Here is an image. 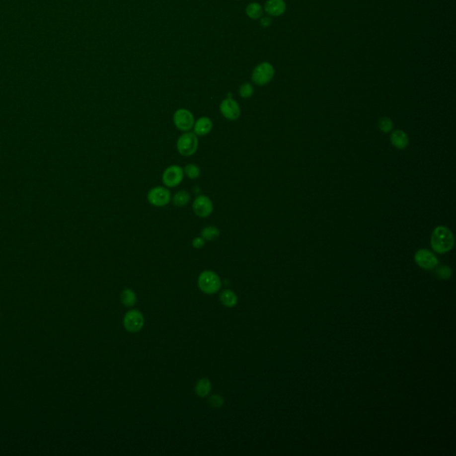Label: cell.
<instances>
[{
    "label": "cell",
    "mask_w": 456,
    "mask_h": 456,
    "mask_svg": "<svg viewBox=\"0 0 456 456\" xmlns=\"http://www.w3.org/2000/svg\"><path fill=\"white\" fill-rule=\"evenodd\" d=\"M184 169L179 165H170L162 173V183L168 188H174L180 185L184 179Z\"/></svg>",
    "instance_id": "cell-6"
},
{
    "label": "cell",
    "mask_w": 456,
    "mask_h": 456,
    "mask_svg": "<svg viewBox=\"0 0 456 456\" xmlns=\"http://www.w3.org/2000/svg\"><path fill=\"white\" fill-rule=\"evenodd\" d=\"M220 235V228L215 226H208L202 229L201 236L203 237L205 241H213L217 240Z\"/></svg>",
    "instance_id": "cell-17"
},
{
    "label": "cell",
    "mask_w": 456,
    "mask_h": 456,
    "mask_svg": "<svg viewBox=\"0 0 456 456\" xmlns=\"http://www.w3.org/2000/svg\"><path fill=\"white\" fill-rule=\"evenodd\" d=\"M205 240L202 236L195 237L192 241V245L194 249H202L205 245Z\"/></svg>",
    "instance_id": "cell-26"
},
{
    "label": "cell",
    "mask_w": 456,
    "mask_h": 456,
    "mask_svg": "<svg viewBox=\"0 0 456 456\" xmlns=\"http://www.w3.org/2000/svg\"><path fill=\"white\" fill-rule=\"evenodd\" d=\"M173 122L178 130L183 132H188L193 129L195 120L194 114L191 111L185 108H180L174 113Z\"/></svg>",
    "instance_id": "cell-7"
},
{
    "label": "cell",
    "mask_w": 456,
    "mask_h": 456,
    "mask_svg": "<svg viewBox=\"0 0 456 456\" xmlns=\"http://www.w3.org/2000/svg\"><path fill=\"white\" fill-rule=\"evenodd\" d=\"M171 193L166 186H155L147 193V201L152 206H167L171 201Z\"/></svg>",
    "instance_id": "cell-4"
},
{
    "label": "cell",
    "mask_w": 456,
    "mask_h": 456,
    "mask_svg": "<svg viewBox=\"0 0 456 456\" xmlns=\"http://www.w3.org/2000/svg\"><path fill=\"white\" fill-rule=\"evenodd\" d=\"M239 94L242 98H250L254 94V88L250 83H244L239 88Z\"/></svg>",
    "instance_id": "cell-23"
},
{
    "label": "cell",
    "mask_w": 456,
    "mask_h": 456,
    "mask_svg": "<svg viewBox=\"0 0 456 456\" xmlns=\"http://www.w3.org/2000/svg\"><path fill=\"white\" fill-rule=\"evenodd\" d=\"M198 137L194 132H185L177 139V150L182 156L190 157L194 155L198 150Z\"/></svg>",
    "instance_id": "cell-3"
},
{
    "label": "cell",
    "mask_w": 456,
    "mask_h": 456,
    "mask_svg": "<svg viewBox=\"0 0 456 456\" xmlns=\"http://www.w3.org/2000/svg\"><path fill=\"white\" fill-rule=\"evenodd\" d=\"M121 301L125 306H133L137 303V295L133 290L126 289L121 293Z\"/></svg>",
    "instance_id": "cell-19"
},
{
    "label": "cell",
    "mask_w": 456,
    "mask_h": 456,
    "mask_svg": "<svg viewBox=\"0 0 456 456\" xmlns=\"http://www.w3.org/2000/svg\"><path fill=\"white\" fill-rule=\"evenodd\" d=\"M213 128V122L209 117H200L197 121L194 122V133L197 137H203L210 133Z\"/></svg>",
    "instance_id": "cell-12"
},
{
    "label": "cell",
    "mask_w": 456,
    "mask_h": 456,
    "mask_svg": "<svg viewBox=\"0 0 456 456\" xmlns=\"http://www.w3.org/2000/svg\"><path fill=\"white\" fill-rule=\"evenodd\" d=\"M198 286L203 293L212 295L218 293L221 288V280L215 272L206 270L199 276Z\"/></svg>",
    "instance_id": "cell-2"
},
{
    "label": "cell",
    "mask_w": 456,
    "mask_h": 456,
    "mask_svg": "<svg viewBox=\"0 0 456 456\" xmlns=\"http://www.w3.org/2000/svg\"><path fill=\"white\" fill-rule=\"evenodd\" d=\"M183 169H184L185 176L192 180L197 179L201 176V168H199L198 165L196 164H187Z\"/></svg>",
    "instance_id": "cell-21"
},
{
    "label": "cell",
    "mask_w": 456,
    "mask_h": 456,
    "mask_svg": "<svg viewBox=\"0 0 456 456\" xmlns=\"http://www.w3.org/2000/svg\"><path fill=\"white\" fill-rule=\"evenodd\" d=\"M209 403L214 408H220L224 405L225 400L224 398L220 395H213L210 397Z\"/></svg>",
    "instance_id": "cell-25"
},
{
    "label": "cell",
    "mask_w": 456,
    "mask_h": 456,
    "mask_svg": "<svg viewBox=\"0 0 456 456\" xmlns=\"http://www.w3.org/2000/svg\"><path fill=\"white\" fill-rule=\"evenodd\" d=\"M222 116L228 121H236L241 116V107L235 100L228 97L223 100L220 105Z\"/></svg>",
    "instance_id": "cell-11"
},
{
    "label": "cell",
    "mask_w": 456,
    "mask_h": 456,
    "mask_svg": "<svg viewBox=\"0 0 456 456\" xmlns=\"http://www.w3.org/2000/svg\"><path fill=\"white\" fill-rule=\"evenodd\" d=\"M246 13L251 19L257 20L262 16V6L258 3H250L246 8Z\"/></svg>",
    "instance_id": "cell-20"
},
{
    "label": "cell",
    "mask_w": 456,
    "mask_h": 456,
    "mask_svg": "<svg viewBox=\"0 0 456 456\" xmlns=\"http://www.w3.org/2000/svg\"><path fill=\"white\" fill-rule=\"evenodd\" d=\"M390 143L398 150H404L408 147L409 138L405 131L397 129L390 134Z\"/></svg>",
    "instance_id": "cell-14"
},
{
    "label": "cell",
    "mask_w": 456,
    "mask_h": 456,
    "mask_svg": "<svg viewBox=\"0 0 456 456\" xmlns=\"http://www.w3.org/2000/svg\"><path fill=\"white\" fill-rule=\"evenodd\" d=\"M211 390V380L207 378L199 380L195 385V393L201 397L208 396Z\"/></svg>",
    "instance_id": "cell-18"
},
{
    "label": "cell",
    "mask_w": 456,
    "mask_h": 456,
    "mask_svg": "<svg viewBox=\"0 0 456 456\" xmlns=\"http://www.w3.org/2000/svg\"><path fill=\"white\" fill-rule=\"evenodd\" d=\"M272 21L271 19L269 17H264L261 19L260 21V25L264 27V28H267L269 26L271 25Z\"/></svg>",
    "instance_id": "cell-27"
},
{
    "label": "cell",
    "mask_w": 456,
    "mask_h": 456,
    "mask_svg": "<svg viewBox=\"0 0 456 456\" xmlns=\"http://www.w3.org/2000/svg\"><path fill=\"white\" fill-rule=\"evenodd\" d=\"M191 195L189 192L185 190H180L171 197L173 204L177 207H185L189 203Z\"/></svg>",
    "instance_id": "cell-16"
},
{
    "label": "cell",
    "mask_w": 456,
    "mask_h": 456,
    "mask_svg": "<svg viewBox=\"0 0 456 456\" xmlns=\"http://www.w3.org/2000/svg\"><path fill=\"white\" fill-rule=\"evenodd\" d=\"M265 11L271 16H281L286 11V4L284 0H267Z\"/></svg>",
    "instance_id": "cell-13"
},
{
    "label": "cell",
    "mask_w": 456,
    "mask_h": 456,
    "mask_svg": "<svg viewBox=\"0 0 456 456\" xmlns=\"http://www.w3.org/2000/svg\"><path fill=\"white\" fill-rule=\"evenodd\" d=\"M192 208L194 214L201 219H206L210 217L214 211V205L211 198L203 194L195 197Z\"/></svg>",
    "instance_id": "cell-8"
},
{
    "label": "cell",
    "mask_w": 456,
    "mask_h": 456,
    "mask_svg": "<svg viewBox=\"0 0 456 456\" xmlns=\"http://www.w3.org/2000/svg\"><path fill=\"white\" fill-rule=\"evenodd\" d=\"M393 121L388 117H381L378 121V128L383 133H389L393 129Z\"/></svg>",
    "instance_id": "cell-22"
},
{
    "label": "cell",
    "mask_w": 456,
    "mask_h": 456,
    "mask_svg": "<svg viewBox=\"0 0 456 456\" xmlns=\"http://www.w3.org/2000/svg\"><path fill=\"white\" fill-rule=\"evenodd\" d=\"M431 245L435 252L447 253L452 250L455 245L454 233L445 226L437 227L431 234Z\"/></svg>",
    "instance_id": "cell-1"
},
{
    "label": "cell",
    "mask_w": 456,
    "mask_h": 456,
    "mask_svg": "<svg viewBox=\"0 0 456 456\" xmlns=\"http://www.w3.org/2000/svg\"><path fill=\"white\" fill-rule=\"evenodd\" d=\"M452 269L448 266H442L437 269V276L439 279H449L452 276Z\"/></svg>",
    "instance_id": "cell-24"
},
{
    "label": "cell",
    "mask_w": 456,
    "mask_h": 456,
    "mask_svg": "<svg viewBox=\"0 0 456 456\" xmlns=\"http://www.w3.org/2000/svg\"><path fill=\"white\" fill-rule=\"evenodd\" d=\"M414 261L418 266L426 270H432L439 265V259L433 252L426 249H422L414 254Z\"/></svg>",
    "instance_id": "cell-10"
},
{
    "label": "cell",
    "mask_w": 456,
    "mask_h": 456,
    "mask_svg": "<svg viewBox=\"0 0 456 456\" xmlns=\"http://www.w3.org/2000/svg\"><path fill=\"white\" fill-rule=\"evenodd\" d=\"M275 76V69L273 65L264 62L255 67L252 73V81L258 86H265L271 81Z\"/></svg>",
    "instance_id": "cell-5"
},
{
    "label": "cell",
    "mask_w": 456,
    "mask_h": 456,
    "mask_svg": "<svg viewBox=\"0 0 456 456\" xmlns=\"http://www.w3.org/2000/svg\"><path fill=\"white\" fill-rule=\"evenodd\" d=\"M145 324V317L141 311L132 309L129 311L123 319V325L129 332L141 331Z\"/></svg>",
    "instance_id": "cell-9"
},
{
    "label": "cell",
    "mask_w": 456,
    "mask_h": 456,
    "mask_svg": "<svg viewBox=\"0 0 456 456\" xmlns=\"http://www.w3.org/2000/svg\"><path fill=\"white\" fill-rule=\"evenodd\" d=\"M220 301L225 306L233 307L236 305L238 297L231 290H225L220 294Z\"/></svg>",
    "instance_id": "cell-15"
}]
</instances>
